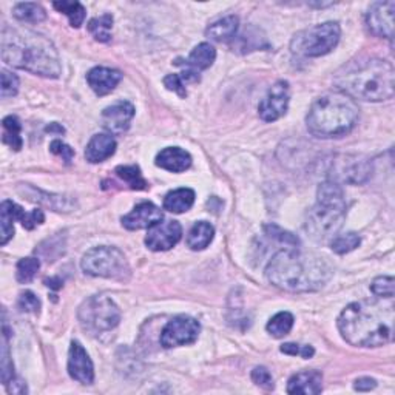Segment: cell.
Wrapping results in <instances>:
<instances>
[{"mask_svg":"<svg viewBox=\"0 0 395 395\" xmlns=\"http://www.w3.org/2000/svg\"><path fill=\"white\" fill-rule=\"evenodd\" d=\"M394 323V298L382 296L352 303L339 317L343 339L358 348H378L392 341Z\"/></svg>","mask_w":395,"mask_h":395,"instance_id":"cell-1","label":"cell"},{"mask_svg":"<svg viewBox=\"0 0 395 395\" xmlns=\"http://www.w3.org/2000/svg\"><path fill=\"white\" fill-rule=\"evenodd\" d=\"M2 59L14 68L39 74L44 78H59L62 65L54 44L39 32L5 25L0 37Z\"/></svg>","mask_w":395,"mask_h":395,"instance_id":"cell-2","label":"cell"},{"mask_svg":"<svg viewBox=\"0 0 395 395\" xmlns=\"http://www.w3.org/2000/svg\"><path fill=\"white\" fill-rule=\"evenodd\" d=\"M332 266L324 257L287 247L274 255L266 269L269 281L283 291L314 292L332 276Z\"/></svg>","mask_w":395,"mask_h":395,"instance_id":"cell-3","label":"cell"},{"mask_svg":"<svg viewBox=\"0 0 395 395\" xmlns=\"http://www.w3.org/2000/svg\"><path fill=\"white\" fill-rule=\"evenodd\" d=\"M334 84L339 92L352 99L370 102L388 101L395 92L394 65L378 57L351 61L336 71Z\"/></svg>","mask_w":395,"mask_h":395,"instance_id":"cell-4","label":"cell"},{"mask_svg":"<svg viewBox=\"0 0 395 395\" xmlns=\"http://www.w3.org/2000/svg\"><path fill=\"white\" fill-rule=\"evenodd\" d=\"M358 105L341 92L326 93L312 104L306 118L308 128L318 138H339L357 126Z\"/></svg>","mask_w":395,"mask_h":395,"instance_id":"cell-5","label":"cell"},{"mask_svg":"<svg viewBox=\"0 0 395 395\" xmlns=\"http://www.w3.org/2000/svg\"><path fill=\"white\" fill-rule=\"evenodd\" d=\"M346 218V200L340 183L326 181L320 186L317 204L308 213L304 229L315 241L335 238Z\"/></svg>","mask_w":395,"mask_h":395,"instance_id":"cell-6","label":"cell"},{"mask_svg":"<svg viewBox=\"0 0 395 395\" xmlns=\"http://www.w3.org/2000/svg\"><path fill=\"white\" fill-rule=\"evenodd\" d=\"M80 326L92 335L110 332L119 324L121 310L107 295H93L79 308Z\"/></svg>","mask_w":395,"mask_h":395,"instance_id":"cell-7","label":"cell"},{"mask_svg":"<svg viewBox=\"0 0 395 395\" xmlns=\"http://www.w3.org/2000/svg\"><path fill=\"white\" fill-rule=\"evenodd\" d=\"M80 267L87 275L119 279L126 281L130 276L128 261L116 247H95L88 250L80 261Z\"/></svg>","mask_w":395,"mask_h":395,"instance_id":"cell-8","label":"cell"},{"mask_svg":"<svg viewBox=\"0 0 395 395\" xmlns=\"http://www.w3.org/2000/svg\"><path fill=\"white\" fill-rule=\"evenodd\" d=\"M340 36L341 28L336 22L315 25L314 28L303 31L295 36L292 40V51L306 57L324 56L336 47Z\"/></svg>","mask_w":395,"mask_h":395,"instance_id":"cell-9","label":"cell"},{"mask_svg":"<svg viewBox=\"0 0 395 395\" xmlns=\"http://www.w3.org/2000/svg\"><path fill=\"white\" fill-rule=\"evenodd\" d=\"M201 326L192 317L179 315L169 321L161 334V344L164 348H178V346L192 344L198 340Z\"/></svg>","mask_w":395,"mask_h":395,"instance_id":"cell-10","label":"cell"},{"mask_svg":"<svg viewBox=\"0 0 395 395\" xmlns=\"http://www.w3.org/2000/svg\"><path fill=\"white\" fill-rule=\"evenodd\" d=\"M289 84L286 80H278L258 105L260 118L266 122H274L284 116L287 109H289Z\"/></svg>","mask_w":395,"mask_h":395,"instance_id":"cell-11","label":"cell"},{"mask_svg":"<svg viewBox=\"0 0 395 395\" xmlns=\"http://www.w3.org/2000/svg\"><path fill=\"white\" fill-rule=\"evenodd\" d=\"M181 238H183V227L178 221H159L148 229L145 244L153 252H166L175 247Z\"/></svg>","mask_w":395,"mask_h":395,"instance_id":"cell-12","label":"cell"},{"mask_svg":"<svg viewBox=\"0 0 395 395\" xmlns=\"http://www.w3.org/2000/svg\"><path fill=\"white\" fill-rule=\"evenodd\" d=\"M395 2H375L366 14L367 30L374 36L392 39L394 36Z\"/></svg>","mask_w":395,"mask_h":395,"instance_id":"cell-13","label":"cell"},{"mask_svg":"<svg viewBox=\"0 0 395 395\" xmlns=\"http://www.w3.org/2000/svg\"><path fill=\"white\" fill-rule=\"evenodd\" d=\"M68 374L82 384H92L95 382V367L87 351L79 341H73L68 352Z\"/></svg>","mask_w":395,"mask_h":395,"instance_id":"cell-14","label":"cell"},{"mask_svg":"<svg viewBox=\"0 0 395 395\" xmlns=\"http://www.w3.org/2000/svg\"><path fill=\"white\" fill-rule=\"evenodd\" d=\"M135 118V107L127 101H121L107 107L102 111V126L111 135H121L127 131L131 119Z\"/></svg>","mask_w":395,"mask_h":395,"instance_id":"cell-15","label":"cell"},{"mask_svg":"<svg viewBox=\"0 0 395 395\" xmlns=\"http://www.w3.org/2000/svg\"><path fill=\"white\" fill-rule=\"evenodd\" d=\"M164 215L159 207H156L153 202L144 201L138 204L128 215L122 218V226L128 230H139V229H150L156 222L162 221Z\"/></svg>","mask_w":395,"mask_h":395,"instance_id":"cell-16","label":"cell"},{"mask_svg":"<svg viewBox=\"0 0 395 395\" xmlns=\"http://www.w3.org/2000/svg\"><path fill=\"white\" fill-rule=\"evenodd\" d=\"M87 80L97 96H105L118 87L122 80V73L107 67H96L87 74Z\"/></svg>","mask_w":395,"mask_h":395,"instance_id":"cell-17","label":"cell"},{"mask_svg":"<svg viewBox=\"0 0 395 395\" xmlns=\"http://www.w3.org/2000/svg\"><path fill=\"white\" fill-rule=\"evenodd\" d=\"M321 391H323V375L318 370H304V372L295 374L287 384L289 394L315 395Z\"/></svg>","mask_w":395,"mask_h":395,"instance_id":"cell-18","label":"cell"},{"mask_svg":"<svg viewBox=\"0 0 395 395\" xmlns=\"http://www.w3.org/2000/svg\"><path fill=\"white\" fill-rule=\"evenodd\" d=\"M156 166L173 173H181L192 166V156L179 147H167L156 156Z\"/></svg>","mask_w":395,"mask_h":395,"instance_id":"cell-19","label":"cell"},{"mask_svg":"<svg viewBox=\"0 0 395 395\" xmlns=\"http://www.w3.org/2000/svg\"><path fill=\"white\" fill-rule=\"evenodd\" d=\"M339 171L336 175H340L341 181H346V183L351 184H361L370 176L372 173V166L370 162L366 159H361L358 156H348L339 167Z\"/></svg>","mask_w":395,"mask_h":395,"instance_id":"cell-20","label":"cell"},{"mask_svg":"<svg viewBox=\"0 0 395 395\" xmlns=\"http://www.w3.org/2000/svg\"><path fill=\"white\" fill-rule=\"evenodd\" d=\"M116 152V141L110 135H95L85 148V158L88 162H104Z\"/></svg>","mask_w":395,"mask_h":395,"instance_id":"cell-21","label":"cell"},{"mask_svg":"<svg viewBox=\"0 0 395 395\" xmlns=\"http://www.w3.org/2000/svg\"><path fill=\"white\" fill-rule=\"evenodd\" d=\"M238 25H240V19L236 16H227V18L213 22L205 31V35L209 39L215 40V42H229V40L235 37Z\"/></svg>","mask_w":395,"mask_h":395,"instance_id":"cell-22","label":"cell"},{"mask_svg":"<svg viewBox=\"0 0 395 395\" xmlns=\"http://www.w3.org/2000/svg\"><path fill=\"white\" fill-rule=\"evenodd\" d=\"M23 209L13 201H4L0 205V226H2V245H5L14 235V221L20 219Z\"/></svg>","mask_w":395,"mask_h":395,"instance_id":"cell-23","label":"cell"},{"mask_svg":"<svg viewBox=\"0 0 395 395\" xmlns=\"http://www.w3.org/2000/svg\"><path fill=\"white\" fill-rule=\"evenodd\" d=\"M195 192L192 188H176L164 198V209L171 213H184L192 209Z\"/></svg>","mask_w":395,"mask_h":395,"instance_id":"cell-24","label":"cell"},{"mask_svg":"<svg viewBox=\"0 0 395 395\" xmlns=\"http://www.w3.org/2000/svg\"><path fill=\"white\" fill-rule=\"evenodd\" d=\"M215 59H217V49L210 44L204 42L192 49L190 56H188V59L186 61V67L192 68L195 71L207 70L209 67H212V63L215 62Z\"/></svg>","mask_w":395,"mask_h":395,"instance_id":"cell-25","label":"cell"},{"mask_svg":"<svg viewBox=\"0 0 395 395\" xmlns=\"http://www.w3.org/2000/svg\"><path fill=\"white\" fill-rule=\"evenodd\" d=\"M213 235H215V229L207 221H200L192 227L187 236V245L192 250H202L213 241Z\"/></svg>","mask_w":395,"mask_h":395,"instance_id":"cell-26","label":"cell"},{"mask_svg":"<svg viewBox=\"0 0 395 395\" xmlns=\"http://www.w3.org/2000/svg\"><path fill=\"white\" fill-rule=\"evenodd\" d=\"M53 6L59 13H63L65 16H67L73 28H79L85 20L87 11H85L84 5L79 2H67V0H62V2H54Z\"/></svg>","mask_w":395,"mask_h":395,"instance_id":"cell-27","label":"cell"},{"mask_svg":"<svg viewBox=\"0 0 395 395\" xmlns=\"http://www.w3.org/2000/svg\"><path fill=\"white\" fill-rule=\"evenodd\" d=\"M14 18H18L22 22L39 23L47 19V11L39 4H18L14 6Z\"/></svg>","mask_w":395,"mask_h":395,"instance_id":"cell-28","label":"cell"},{"mask_svg":"<svg viewBox=\"0 0 395 395\" xmlns=\"http://www.w3.org/2000/svg\"><path fill=\"white\" fill-rule=\"evenodd\" d=\"M111 27H113V16L102 14L88 22V31L92 32L93 37L99 42H110L111 39Z\"/></svg>","mask_w":395,"mask_h":395,"instance_id":"cell-29","label":"cell"},{"mask_svg":"<svg viewBox=\"0 0 395 395\" xmlns=\"http://www.w3.org/2000/svg\"><path fill=\"white\" fill-rule=\"evenodd\" d=\"M116 175L133 190H145L148 187V183L138 166H121L116 169Z\"/></svg>","mask_w":395,"mask_h":395,"instance_id":"cell-30","label":"cell"},{"mask_svg":"<svg viewBox=\"0 0 395 395\" xmlns=\"http://www.w3.org/2000/svg\"><path fill=\"white\" fill-rule=\"evenodd\" d=\"M22 126L19 119L16 116H8L4 119V138L2 141L10 145L13 150L19 152L22 148V138H20Z\"/></svg>","mask_w":395,"mask_h":395,"instance_id":"cell-31","label":"cell"},{"mask_svg":"<svg viewBox=\"0 0 395 395\" xmlns=\"http://www.w3.org/2000/svg\"><path fill=\"white\" fill-rule=\"evenodd\" d=\"M293 326V315L289 312H279L267 323V332L275 339H283L291 332Z\"/></svg>","mask_w":395,"mask_h":395,"instance_id":"cell-32","label":"cell"},{"mask_svg":"<svg viewBox=\"0 0 395 395\" xmlns=\"http://www.w3.org/2000/svg\"><path fill=\"white\" fill-rule=\"evenodd\" d=\"M360 243H361V238L357 233L349 232L346 235L335 236L332 243H331V247H332V250L335 253L344 255V253H349L352 250H356L357 247L360 245Z\"/></svg>","mask_w":395,"mask_h":395,"instance_id":"cell-33","label":"cell"},{"mask_svg":"<svg viewBox=\"0 0 395 395\" xmlns=\"http://www.w3.org/2000/svg\"><path fill=\"white\" fill-rule=\"evenodd\" d=\"M40 269V261L37 258H23L18 262L16 276L19 283H30Z\"/></svg>","mask_w":395,"mask_h":395,"instance_id":"cell-34","label":"cell"},{"mask_svg":"<svg viewBox=\"0 0 395 395\" xmlns=\"http://www.w3.org/2000/svg\"><path fill=\"white\" fill-rule=\"evenodd\" d=\"M14 378L13 363L10 360V349H8V327L4 323V335H2V382L6 386Z\"/></svg>","mask_w":395,"mask_h":395,"instance_id":"cell-35","label":"cell"},{"mask_svg":"<svg viewBox=\"0 0 395 395\" xmlns=\"http://www.w3.org/2000/svg\"><path fill=\"white\" fill-rule=\"evenodd\" d=\"M392 276H378L374 279V283L370 284V291L374 295L382 296V298H394L395 293V284Z\"/></svg>","mask_w":395,"mask_h":395,"instance_id":"cell-36","label":"cell"},{"mask_svg":"<svg viewBox=\"0 0 395 395\" xmlns=\"http://www.w3.org/2000/svg\"><path fill=\"white\" fill-rule=\"evenodd\" d=\"M19 90V79L16 74L2 70V97H13L18 95Z\"/></svg>","mask_w":395,"mask_h":395,"instance_id":"cell-37","label":"cell"},{"mask_svg":"<svg viewBox=\"0 0 395 395\" xmlns=\"http://www.w3.org/2000/svg\"><path fill=\"white\" fill-rule=\"evenodd\" d=\"M252 380L255 384H258L262 389H266V391L274 389V378H272L270 372L266 367H262V366L255 367L252 370Z\"/></svg>","mask_w":395,"mask_h":395,"instance_id":"cell-38","label":"cell"},{"mask_svg":"<svg viewBox=\"0 0 395 395\" xmlns=\"http://www.w3.org/2000/svg\"><path fill=\"white\" fill-rule=\"evenodd\" d=\"M19 308L23 312H31V314H39L40 312V300L37 296L27 291L19 296Z\"/></svg>","mask_w":395,"mask_h":395,"instance_id":"cell-39","label":"cell"},{"mask_svg":"<svg viewBox=\"0 0 395 395\" xmlns=\"http://www.w3.org/2000/svg\"><path fill=\"white\" fill-rule=\"evenodd\" d=\"M281 352L287 353V356H301L303 358H310L314 357V348L312 346H301L295 343H286L281 346Z\"/></svg>","mask_w":395,"mask_h":395,"instance_id":"cell-40","label":"cell"},{"mask_svg":"<svg viewBox=\"0 0 395 395\" xmlns=\"http://www.w3.org/2000/svg\"><path fill=\"white\" fill-rule=\"evenodd\" d=\"M45 221V215H44V212L42 210H32L30 213H27L23 210L22 213V218H20V222H22V226L25 229H28V230H32L36 226L39 224H42V222Z\"/></svg>","mask_w":395,"mask_h":395,"instance_id":"cell-41","label":"cell"},{"mask_svg":"<svg viewBox=\"0 0 395 395\" xmlns=\"http://www.w3.org/2000/svg\"><path fill=\"white\" fill-rule=\"evenodd\" d=\"M164 85H166L167 90H170V92L178 93L181 97L187 96L184 80H183V78L179 76V74H169V76L164 78Z\"/></svg>","mask_w":395,"mask_h":395,"instance_id":"cell-42","label":"cell"},{"mask_svg":"<svg viewBox=\"0 0 395 395\" xmlns=\"http://www.w3.org/2000/svg\"><path fill=\"white\" fill-rule=\"evenodd\" d=\"M49 150H51V153L61 156V158L67 164H70L73 161V158H74V150H73V148L70 145L65 144V142L59 141V139H56V141L51 142V145H49Z\"/></svg>","mask_w":395,"mask_h":395,"instance_id":"cell-43","label":"cell"},{"mask_svg":"<svg viewBox=\"0 0 395 395\" xmlns=\"http://www.w3.org/2000/svg\"><path fill=\"white\" fill-rule=\"evenodd\" d=\"M377 386V382L374 380V378H369V377H363V378H358V380L356 382V384H353V388H356V391H361V392H365V391H370V389H374Z\"/></svg>","mask_w":395,"mask_h":395,"instance_id":"cell-44","label":"cell"},{"mask_svg":"<svg viewBox=\"0 0 395 395\" xmlns=\"http://www.w3.org/2000/svg\"><path fill=\"white\" fill-rule=\"evenodd\" d=\"M6 388H8V391L13 392V394H25V392H27V386H25V383L14 382V378L6 384Z\"/></svg>","mask_w":395,"mask_h":395,"instance_id":"cell-45","label":"cell"},{"mask_svg":"<svg viewBox=\"0 0 395 395\" xmlns=\"http://www.w3.org/2000/svg\"><path fill=\"white\" fill-rule=\"evenodd\" d=\"M47 286L48 287H51V289H61L62 287V281L59 278H49V279H47Z\"/></svg>","mask_w":395,"mask_h":395,"instance_id":"cell-46","label":"cell"},{"mask_svg":"<svg viewBox=\"0 0 395 395\" xmlns=\"http://www.w3.org/2000/svg\"><path fill=\"white\" fill-rule=\"evenodd\" d=\"M47 131H59V133H63V128L57 126V123H53V126H49L47 128Z\"/></svg>","mask_w":395,"mask_h":395,"instance_id":"cell-47","label":"cell"}]
</instances>
